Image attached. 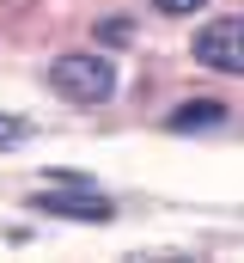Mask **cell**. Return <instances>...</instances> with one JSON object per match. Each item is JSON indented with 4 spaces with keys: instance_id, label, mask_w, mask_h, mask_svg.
Instances as JSON below:
<instances>
[{
    "instance_id": "6da1fadb",
    "label": "cell",
    "mask_w": 244,
    "mask_h": 263,
    "mask_svg": "<svg viewBox=\"0 0 244 263\" xmlns=\"http://www.w3.org/2000/svg\"><path fill=\"white\" fill-rule=\"evenodd\" d=\"M49 86H55L67 104H104L110 92H116V67L104 62V55H86V49H73V55H55L49 62Z\"/></svg>"
},
{
    "instance_id": "7a4b0ae2",
    "label": "cell",
    "mask_w": 244,
    "mask_h": 263,
    "mask_svg": "<svg viewBox=\"0 0 244 263\" xmlns=\"http://www.w3.org/2000/svg\"><path fill=\"white\" fill-rule=\"evenodd\" d=\"M195 62L214 67V73H238L244 80V12L208 18V25L195 31Z\"/></svg>"
},
{
    "instance_id": "3957f363",
    "label": "cell",
    "mask_w": 244,
    "mask_h": 263,
    "mask_svg": "<svg viewBox=\"0 0 244 263\" xmlns=\"http://www.w3.org/2000/svg\"><path fill=\"white\" fill-rule=\"evenodd\" d=\"M37 208H43V214H61V220H92V227H104V220L116 214L104 196H67V190H43Z\"/></svg>"
},
{
    "instance_id": "277c9868",
    "label": "cell",
    "mask_w": 244,
    "mask_h": 263,
    "mask_svg": "<svg viewBox=\"0 0 244 263\" xmlns=\"http://www.w3.org/2000/svg\"><path fill=\"white\" fill-rule=\"evenodd\" d=\"M220 123H226V104H220V98H183L177 110L165 117V129H171V135H189V129H220Z\"/></svg>"
},
{
    "instance_id": "5b68a950",
    "label": "cell",
    "mask_w": 244,
    "mask_h": 263,
    "mask_svg": "<svg viewBox=\"0 0 244 263\" xmlns=\"http://www.w3.org/2000/svg\"><path fill=\"white\" fill-rule=\"evenodd\" d=\"M153 6H159V12H171V18H183V12H201L208 0H153Z\"/></svg>"
},
{
    "instance_id": "8992f818",
    "label": "cell",
    "mask_w": 244,
    "mask_h": 263,
    "mask_svg": "<svg viewBox=\"0 0 244 263\" xmlns=\"http://www.w3.org/2000/svg\"><path fill=\"white\" fill-rule=\"evenodd\" d=\"M0 141H25V123H6L0 117Z\"/></svg>"
}]
</instances>
